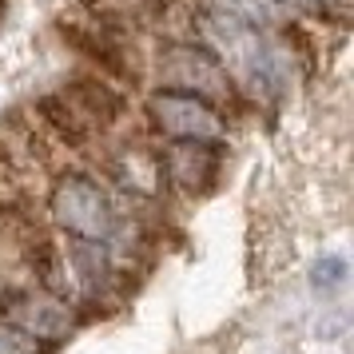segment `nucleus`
<instances>
[{"label": "nucleus", "mask_w": 354, "mask_h": 354, "mask_svg": "<svg viewBox=\"0 0 354 354\" xmlns=\"http://www.w3.org/2000/svg\"><path fill=\"white\" fill-rule=\"evenodd\" d=\"M52 219L72 239L108 243L120 231V211H115L112 195L88 176H64L52 187Z\"/></svg>", "instance_id": "nucleus-1"}, {"label": "nucleus", "mask_w": 354, "mask_h": 354, "mask_svg": "<svg viewBox=\"0 0 354 354\" xmlns=\"http://www.w3.org/2000/svg\"><path fill=\"white\" fill-rule=\"evenodd\" d=\"M160 84L163 92H187V96H199L207 104L235 96L227 64L199 44H167L160 52Z\"/></svg>", "instance_id": "nucleus-2"}, {"label": "nucleus", "mask_w": 354, "mask_h": 354, "mask_svg": "<svg viewBox=\"0 0 354 354\" xmlns=\"http://www.w3.org/2000/svg\"><path fill=\"white\" fill-rule=\"evenodd\" d=\"M147 112L156 120V128L167 131L171 140H219L223 131V115L215 112V104L187 92H156Z\"/></svg>", "instance_id": "nucleus-3"}, {"label": "nucleus", "mask_w": 354, "mask_h": 354, "mask_svg": "<svg viewBox=\"0 0 354 354\" xmlns=\"http://www.w3.org/2000/svg\"><path fill=\"white\" fill-rule=\"evenodd\" d=\"M4 310H8V322L20 326L24 335H32L36 342H56V338H64L72 330V306L44 287L12 295L4 303Z\"/></svg>", "instance_id": "nucleus-4"}, {"label": "nucleus", "mask_w": 354, "mask_h": 354, "mask_svg": "<svg viewBox=\"0 0 354 354\" xmlns=\"http://www.w3.org/2000/svg\"><path fill=\"white\" fill-rule=\"evenodd\" d=\"M160 167L163 179H171L183 192H211L223 167V147L215 140H176L160 160Z\"/></svg>", "instance_id": "nucleus-5"}, {"label": "nucleus", "mask_w": 354, "mask_h": 354, "mask_svg": "<svg viewBox=\"0 0 354 354\" xmlns=\"http://www.w3.org/2000/svg\"><path fill=\"white\" fill-rule=\"evenodd\" d=\"M64 100L76 108V112L92 124V131H104L112 128L115 120L124 115V96L115 92L112 84L96 80V76H80L64 88Z\"/></svg>", "instance_id": "nucleus-6"}, {"label": "nucleus", "mask_w": 354, "mask_h": 354, "mask_svg": "<svg viewBox=\"0 0 354 354\" xmlns=\"http://www.w3.org/2000/svg\"><path fill=\"white\" fill-rule=\"evenodd\" d=\"M36 115H40L44 131H52V136H56L60 144H68V147H84L88 140H92V124L68 104L64 92H48V96H40L36 100Z\"/></svg>", "instance_id": "nucleus-7"}, {"label": "nucleus", "mask_w": 354, "mask_h": 354, "mask_svg": "<svg viewBox=\"0 0 354 354\" xmlns=\"http://www.w3.org/2000/svg\"><path fill=\"white\" fill-rule=\"evenodd\" d=\"M64 267H72L76 283H84L88 290H104L112 283V255L104 243H92V239H72L64 251Z\"/></svg>", "instance_id": "nucleus-8"}, {"label": "nucleus", "mask_w": 354, "mask_h": 354, "mask_svg": "<svg viewBox=\"0 0 354 354\" xmlns=\"http://www.w3.org/2000/svg\"><path fill=\"white\" fill-rule=\"evenodd\" d=\"M115 176L124 179V187L128 192H160L163 183V167L156 156H147V151H128L124 163L115 167Z\"/></svg>", "instance_id": "nucleus-9"}, {"label": "nucleus", "mask_w": 354, "mask_h": 354, "mask_svg": "<svg viewBox=\"0 0 354 354\" xmlns=\"http://www.w3.org/2000/svg\"><path fill=\"white\" fill-rule=\"evenodd\" d=\"M100 8L115 20H156L167 12V0H100Z\"/></svg>", "instance_id": "nucleus-10"}, {"label": "nucleus", "mask_w": 354, "mask_h": 354, "mask_svg": "<svg viewBox=\"0 0 354 354\" xmlns=\"http://www.w3.org/2000/svg\"><path fill=\"white\" fill-rule=\"evenodd\" d=\"M346 283V259L338 255H322L315 267H310V287L315 290H338Z\"/></svg>", "instance_id": "nucleus-11"}, {"label": "nucleus", "mask_w": 354, "mask_h": 354, "mask_svg": "<svg viewBox=\"0 0 354 354\" xmlns=\"http://www.w3.org/2000/svg\"><path fill=\"white\" fill-rule=\"evenodd\" d=\"M0 354H40V342L8 319H0Z\"/></svg>", "instance_id": "nucleus-12"}, {"label": "nucleus", "mask_w": 354, "mask_h": 354, "mask_svg": "<svg viewBox=\"0 0 354 354\" xmlns=\"http://www.w3.org/2000/svg\"><path fill=\"white\" fill-rule=\"evenodd\" d=\"M295 4H303V8H310V12H322V8L335 4V0H295Z\"/></svg>", "instance_id": "nucleus-13"}]
</instances>
